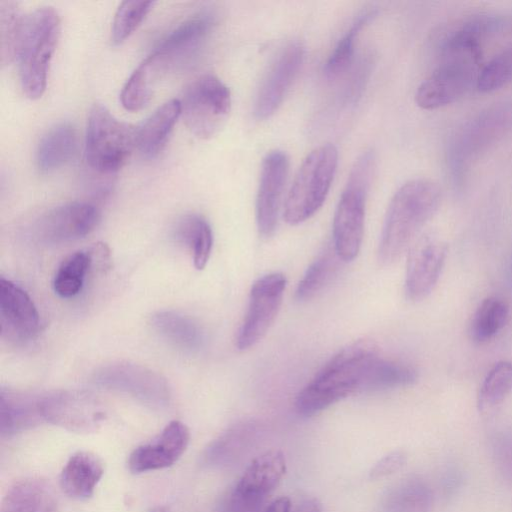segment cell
<instances>
[{
	"instance_id": "cell-43",
	"label": "cell",
	"mask_w": 512,
	"mask_h": 512,
	"mask_svg": "<svg viewBox=\"0 0 512 512\" xmlns=\"http://www.w3.org/2000/svg\"><path fill=\"white\" fill-rule=\"evenodd\" d=\"M321 504L315 498L303 499L294 509L293 512H321Z\"/></svg>"
},
{
	"instance_id": "cell-44",
	"label": "cell",
	"mask_w": 512,
	"mask_h": 512,
	"mask_svg": "<svg viewBox=\"0 0 512 512\" xmlns=\"http://www.w3.org/2000/svg\"><path fill=\"white\" fill-rule=\"evenodd\" d=\"M291 503L288 497H279L272 501L264 512H290Z\"/></svg>"
},
{
	"instance_id": "cell-37",
	"label": "cell",
	"mask_w": 512,
	"mask_h": 512,
	"mask_svg": "<svg viewBox=\"0 0 512 512\" xmlns=\"http://www.w3.org/2000/svg\"><path fill=\"white\" fill-rule=\"evenodd\" d=\"M24 18L17 3L0 2V55L2 65L9 64L17 57L22 35Z\"/></svg>"
},
{
	"instance_id": "cell-11",
	"label": "cell",
	"mask_w": 512,
	"mask_h": 512,
	"mask_svg": "<svg viewBox=\"0 0 512 512\" xmlns=\"http://www.w3.org/2000/svg\"><path fill=\"white\" fill-rule=\"evenodd\" d=\"M96 385L130 395L151 407L169 402L168 383L159 373L139 364L118 362L101 367L93 377Z\"/></svg>"
},
{
	"instance_id": "cell-40",
	"label": "cell",
	"mask_w": 512,
	"mask_h": 512,
	"mask_svg": "<svg viewBox=\"0 0 512 512\" xmlns=\"http://www.w3.org/2000/svg\"><path fill=\"white\" fill-rule=\"evenodd\" d=\"M491 453L498 474L512 487V432L496 434L491 441Z\"/></svg>"
},
{
	"instance_id": "cell-30",
	"label": "cell",
	"mask_w": 512,
	"mask_h": 512,
	"mask_svg": "<svg viewBox=\"0 0 512 512\" xmlns=\"http://www.w3.org/2000/svg\"><path fill=\"white\" fill-rule=\"evenodd\" d=\"M175 236L190 249L194 267L204 269L213 246V233L208 221L198 214L185 215L176 224Z\"/></svg>"
},
{
	"instance_id": "cell-21",
	"label": "cell",
	"mask_w": 512,
	"mask_h": 512,
	"mask_svg": "<svg viewBox=\"0 0 512 512\" xmlns=\"http://www.w3.org/2000/svg\"><path fill=\"white\" fill-rule=\"evenodd\" d=\"M43 394L1 390L0 429L9 437L45 422L42 412Z\"/></svg>"
},
{
	"instance_id": "cell-45",
	"label": "cell",
	"mask_w": 512,
	"mask_h": 512,
	"mask_svg": "<svg viewBox=\"0 0 512 512\" xmlns=\"http://www.w3.org/2000/svg\"><path fill=\"white\" fill-rule=\"evenodd\" d=\"M148 512H169L165 506H156L151 508Z\"/></svg>"
},
{
	"instance_id": "cell-18",
	"label": "cell",
	"mask_w": 512,
	"mask_h": 512,
	"mask_svg": "<svg viewBox=\"0 0 512 512\" xmlns=\"http://www.w3.org/2000/svg\"><path fill=\"white\" fill-rule=\"evenodd\" d=\"M2 337L16 342L32 340L40 331L39 312L30 296L14 282L0 279Z\"/></svg>"
},
{
	"instance_id": "cell-39",
	"label": "cell",
	"mask_w": 512,
	"mask_h": 512,
	"mask_svg": "<svg viewBox=\"0 0 512 512\" xmlns=\"http://www.w3.org/2000/svg\"><path fill=\"white\" fill-rule=\"evenodd\" d=\"M512 81V47L493 57L480 70L476 88L482 93L496 91Z\"/></svg>"
},
{
	"instance_id": "cell-13",
	"label": "cell",
	"mask_w": 512,
	"mask_h": 512,
	"mask_svg": "<svg viewBox=\"0 0 512 512\" xmlns=\"http://www.w3.org/2000/svg\"><path fill=\"white\" fill-rule=\"evenodd\" d=\"M45 422L77 433L96 431L105 418L101 403L82 391H55L43 394Z\"/></svg>"
},
{
	"instance_id": "cell-20",
	"label": "cell",
	"mask_w": 512,
	"mask_h": 512,
	"mask_svg": "<svg viewBox=\"0 0 512 512\" xmlns=\"http://www.w3.org/2000/svg\"><path fill=\"white\" fill-rule=\"evenodd\" d=\"M259 433L260 425L254 420L233 424L207 446L202 456L203 464L224 468L236 463L251 449Z\"/></svg>"
},
{
	"instance_id": "cell-14",
	"label": "cell",
	"mask_w": 512,
	"mask_h": 512,
	"mask_svg": "<svg viewBox=\"0 0 512 512\" xmlns=\"http://www.w3.org/2000/svg\"><path fill=\"white\" fill-rule=\"evenodd\" d=\"M303 59L304 47L297 41L290 42L278 53L255 96L253 113L257 119L265 120L278 110L299 72Z\"/></svg>"
},
{
	"instance_id": "cell-6",
	"label": "cell",
	"mask_w": 512,
	"mask_h": 512,
	"mask_svg": "<svg viewBox=\"0 0 512 512\" xmlns=\"http://www.w3.org/2000/svg\"><path fill=\"white\" fill-rule=\"evenodd\" d=\"M338 164V150L331 143L314 148L300 165L284 203V219L298 225L311 218L329 193Z\"/></svg>"
},
{
	"instance_id": "cell-29",
	"label": "cell",
	"mask_w": 512,
	"mask_h": 512,
	"mask_svg": "<svg viewBox=\"0 0 512 512\" xmlns=\"http://www.w3.org/2000/svg\"><path fill=\"white\" fill-rule=\"evenodd\" d=\"M433 494L429 485L417 477L403 480L386 492L381 512H430Z\"/></svg>"
},
{
	"instance_id": "cell-27",
	"label": "cell",
	"mask_w": 512,
	"mask_h": 512,
	"mask_svg": "<svg viewBox=\"0 0 512 512\" xmlns=\"http://www.w3.org/2000/svg\"><path fill=\"white\" fill-rule=\"evenodd\" d=\"M75 149V128L67 122L58 123L47 130L39 141L36 151L37 166L44 173L52 172L67 163Z\"/></svg>"
},
{
	"instance_id": "cell-25",
	"label": "cell",
	"mask_w": 512,
	"mask_h": 512,
	"mask_svg": "<svg viewBox=\"0 0 512 512\" xmlns=\"http://www.w3.org/2000/svg\"><path fill=\"white\" fill-rule=\"evenodd\" d=\"M181 115L179 99H171L159 106L136 131V147L143 156L158 155Z\"/></svg>"
},
{
	"instance_id": "cell-28",
	"label": "cell",
	"mask_w": 512,
	"mask_h": 512,
	"mask_svg": "<svg viewBox=\"0 0 512 512\" xmlns=\"http://www.w3.org/2000/svg\"><path fill=\"white\" fill-rule=\"evenodd\" d=\"M153 329L169 344L185 351H198L203 344L201 328L191 318L174 311H159L151 317Z\"/></svg>"
},
{
	"instance_id": "cell-41",
	"label": "cell",
	"mask_w": 512,
	"mask_h": 512,
	"mask_svg": "<svg viewBox=\"0 0 512 512\" xmlns=\"http://www.w3.org/2000/svg\"><path fill=\"white\" fill-rule=\"evenodd\" d=\"M407 462V455L402 450L393 451L379 459L369 472L373 480L381 479L399 471Z\"/></svg>"
},
{
	"instance_id": "cell-33",
	"label": "cell",
	"mask_w": 512,
	"mask_h": 512,
	"mask_svg": "<svg viewBox=\"0 0 512 512\" xmlns=\"http://www.w3.org/2000/svg\"><path fill=\"white\" fill-rule=\"evenodd\" d=\"M342 262L334 248H327L305 271L295 290V299L304 302L315 297L336 275Z\"/></svg>"
},
{
	"instance_id": "cell-7",
	"label": "cell",
	"mask_w": 512,
	"mask_h": 512,
	"mask_svg": "<svg viewBox=\"0 0 512 512\" xmlns=\"http://www.w3.org/2000/svg\"><path fill=\"white\" fill-rule=\"evenodd\" d=\"M133 126L115 118L101 104H94L88 115L85 156L87 163L101 173L121 168L136 147Z\"/></svg>"
},
{
	"instance_id": "cell-22",
	"label": "cell",
	"mask_w": 512,
	"mask_h": 512,
	"mask_svg": "<svg viewBox=\"0 0 512 512\" xmlns=\"http://www.w3.org/2000/svg\"><path fill=\"white\" fill-rule=\"evenodd\" d=\"M214 24L215 16L212 12H198L167 34L155 51L170 65L175 59L193 53L205 40Z\"/></svg>"
},
{
	"instance_id": "cell-9",
	"label": "cell",
	"mask_w": 512,
	"mask_h": 512,
	"mask_svg": "<svg viewBox=\"0 0 512 512\" xmlns=\"http://www.w3.org/2000/svg\"><path fill=\"white\" fill-rule=\"evenodd\" d=\"M287 279L273 272L259 277L251 286L249 303L236 337V347L245 351L267 334L280 310Z\"/></svg>"
},
{
	"instance_id": "cell-8",
	"label": "cell",
	"mask_w": 512,
	"mask_h": 512,
	"mask_svg": "<svg viewBox=\"0 0 512 512\" xmlns=\"http://www.w3.org/2000/svg\"><path fill=\"white\" fill-rule=\"evenodd\" d=\"M179 100L187 128L201 139L214 136L231 111L230 90L213 74H203L190 82Z\"/></svg>"
},
{
	"instance_id": "cell-19",
	"label": "cell",
	"mask_w": 512,
	"mask_h": 512,
	"mask_svg": "<svg viewBox=\"0 0 512 512\" xmlns=\"http://www.w3.org/2000/svg\"><path fill=\"white\" fill-rule=\"evenodd\" d=\"M189 440L187 426L178 420L171 421L153 440L131 452L128 468L131 473L140 474L170 467L185 452Z\"/></svg>"
},
{
	"instance_id": "cell-24",
	"label": "cell",
	"mask_w": 512,
	"mask_h": 512,
	"mask_svg": "<svg viewBox=\"0 0 512 512\" xmlns=\"http://www.w3.org/2000/svg\"><path fill=\"white\" fill-rule=\"evenodd\" d=\"M57 500L50 484L36 477L16 481L3 498L0 512H56Z\"/></svg>"
},
{
	"instance_id": "cell-32",
	"label": "cell",
	"mask_w": 512,
	"mask_h": 512,
	"mask_svg": "<svg viewBox=\"0 0 512 512\" xmlns=\"http://www.w3.org/2000/svg\"><path fill=\"white\" fill-rule=\"evenodd\" d=\"M417 378V372L411 366L379 355L368 373L364 393L410 386Z\"/></svg>"
},
{
	"instance_id": "cell-15",
	"label": "cell",
	"mask_w": 512,
	"mask_h": 512,
	"mask_svg": "<svg viewBox=\"0 0 512 512\" xmlns=\"http://www.w3.org/2000/svg\"><path fill=\"white\" fill-rule=\"evenodd\" d=\"M99 220V210L93 204L70 202L44 213L36 221L34 233L46 244L66 243L91 233Z\"/></svg>"
},
{
	"instance_id": "cell-31",
	"label": "cell",
	"mask_w": 512,
	"mask_h": 512,
	"mask_svg": "<svg viewBox=\"0 0 512 512\" xmlns=\"http://www.w3.org/2000/svg\"><path fill=\"white\" fill-rule=\"evenodd\" d=\"M509 306L501 298H485L474 312L470 325V338L476 343H486L494 338L509 320Z\"/></svg>"
},
{
	"instance_id": "cell-3",
	"label": "cell",
	"mask_w": 512,
	"mask_h": 512,
	"mask_svg": "<svg viewBox=\"0 0 512 512\" xmlns=\"http://www.w3.org/2000/svg\"><path fill=\"white\" fill-rule=\"evenodd\" d=\"M440 62L419 85L415 102L433 110L464 96L477 82L481 62V41L461 32L446 34L440 42Z\"/></svg>"
},
{
	"instance_id": "cell-17",
	"label": "cell",
	"mask_w": 512,
	"mask_h": 512,
	"mask_svg": "<svg viewBox=\"0 0 512 512\" xmlns=\"http://www.w3.org/2000/svg\"><path fill=\"white\" fill-rule=\"evenodd\" d=\"M447 250L444 242L427 236L409 248L404 286L410 301H421L432 292L440 278Z\"/></svg>"
},
{
	"instance_id": "cell-35",
	"label": "cell",
	"mask_w": 512,
	"mask_h": 512,
	"mask_svg": "<svg viewBox=\"0 0 512 512\" xmlns=\"http://www.w3.org/2000/svg\"><path fill=\"white\" fill-rule=\"evenodd\" d=\"M376 14L377 10L372 8L363 10L357 15L324 65V73L327 77H337L348 68L353 59L355 44L360 32Z\"/></svg>"
},
{
	"instance_id": "cell-36",
	"label": "cell",
	"mask_w": 512,
	"mask_h": 512,
	"mask_svg": "<svg viewBox=\"0 0 512 512\" xmlns=\"http://www.w3.org/2000/svg\"><path fill=\"white\" fill-rule=\"evenodd\" d=\"M92 267L90 251H77L66 257L55 274L53 288L62 298L77 295L83 286L85 275Z\"/></svg>"
},
{
	"instance_id": "cell-38",
	"label": "cell",
	"mask_w": 512,
	"mask_h": 512,
	"mask_svg": "<svg viewBox=\"0 0 512 512\" xmlns=\"http://www.w3.org/2000/svg\"><path fill=\"white\" fill-rule=\"evenodd\" d=\"M153 1L131 0L122 2L112 22L111 39L115 44L122 43L140 25L153 7Z\"/></svg>"
},
{
	"instance_id": "cell-5",
	"label": "cell",
	"mask_w": 512,
	"mask_h": 512,
	"mask_svg": "<svg viewBox=\"0 0 512 512\" xmlns=\"http://www.w3.org/2000/svg\"><path fill=\"white\" fill-rule=\"evenodd\" d=\"M375 169L372 150L364 151L354 162L333 217V248L342 262L359 254L365 223V206Z\"/></svg>"
},
{
	"instance_id": "cell-12",
	"label": "cell",
	"mask_w": 512,
	"mask_h": 512,
	"mask_svg": "<svg viewBox=\"0 0 512 512\" xmlns=\"http://www.w3.org/2000/svg\"><path fill=\"white\" fill-rule=\"evenodd\" d=\"M512 127V100L487 108L469 122L453 144L452 164L462 170L471 159Z\"/></svg>"
},
{
	"instance_id": "cell-26",
	"label": "cell",
	"mask_w": 512,
	"mask_h": 512,
	"mask_svg": "<svg viewBox=\"0 0 512 512\" xmlns=\"http://www.w3.org/2000/svg\"><path fill=\"white\" fill-rule=\"evenodd\" d=\"M164 57L157 51L148 55L132 72L124 84L120 99L129 111L142 109L149 101L155 82L168 67Z\"/></svg>"
},
{
	"instance_id": "cell-4",
	"label": "cell",
	"mask_w": 512,
	"mask_h": 512,
	"mask_svg": "<svg viewBox=\"0 0 512 512\" xmlns=\"http://www.w3.org/2000/svg\"><path fill=\"white\" fill-rule=\"evenodd\" d=\"M60 28L59 14L49 6L37 8L24 18L16 58L21 88L30 99L41 97L45 91L49 64L60 36Z\"/></svg>"
},
{
	"instance_id": "cell-34",
	"label": "cell",
	"mask_w": 512,
	"mask_h": 512,
	"mask_svg": "<svg viewBox=\"0 0 512 512\" xmlns=\"http://www.w3.org/2000/svg\"><path fill=\"white\" fill-rule=\"evenodd\" d=\"M512 393V362L498 361L485 376L477 395L481 413L493 411Z\"/></svg>"
},
{
	"instance_id": "cell-2",
	"label": "cell",
	"mask_w": 512,
	"mask_h": 512,
	"mask_svg": "<svg viewBox=\"0 0 512 512\" xmlns=\"http://www.w3.org/2000/svg\"><path fill=\"white\" fill-rule=\"evenodd\" d=\"M441 189L432 180L417 178L404 183L393 195L385 215L378 260L391 265L409 250L412 242L437 211Z\"/></svg>"
},
{
	"instance_id": "cell-16",
	"label": "cell",
	"mask_w": 512,
	"mask_h": 512,
	"mask_svg": "<svg viewBox=\"0 0 512 512\" xmlns=\"http://www.w3.org/2000/svg\"><path fill=\"white\" fill-rule=\"evenodd\" d=\"M288 170L289 158L284 151H270L263 159L256 196V223L263 238L276 232Z\"/></svg>"
},
{
	"instance_id": "cell-1",
	"label": "cell",
	"mask_w": 512,
	"mask_h": 512,
	"mask_svg": "<svg viewBox=\"0 0 512 512\" xmlns=\"http://www.w3.org/2000/svg\"><path fill=\"white\" fill-rule=\"evenodd\" d=\"M378 355L376 345L368 340H358L341 349L299 392L296 412L311 417L350 395L363 393Z\"/></svg>"
},
{
	"instance_id": "cell-42",
	"label": "cell",
	"mask_w": 512,
	"mask_h": 512,
	"mask_svg": "<svg viewBox=\"0 0 512 512\" xmlns=\"http://www.w3.org/2000/svg\"><path fill=\"white\" fill-rule=\"evenodd\" d=\"M370 64L367 60H364L359 64L358 70L354 73V76L350 83V88L347 90L346 98L354 102L357 97L360 96L363 86L369 76Z\"/></svg>"
},
{
	"instance_id": "cell-23",
	"label": "cell",
	"mask_w": 512,
	"mask_h": 512,
	"mask_svg": "<svg viewBox=\"0 0 512 512\" xmlns=\"http://www.w3.org/2000/svg\"><path fill=\"white\" fill-rule=\"evenodd\" d=\"M104 474L102 461L93 453L78 451L66 462L60 475V487L77 500L90 498Z\"/></svg>"
},
{
	"instance_id": "cell-10",
	"label": "cell",
	"mask_w": 512,
	"mask_h": 512,
	"mask_svg": "<svg viewBox=\"0 0 512 512\" xmlns=\"http://www.w3.org/2000/svg\"><path fill=\"white\" fill-rule=\"evenodd\" d=\"M285 471V456L279 450H269L256 457L234 487L227 512H260L266 497L279 484Z\"/></svg>"
}]
</instances>
